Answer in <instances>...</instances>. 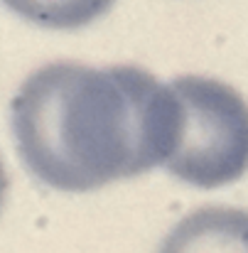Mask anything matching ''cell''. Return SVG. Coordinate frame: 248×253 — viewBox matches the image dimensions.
Wrapping results in <instances>:
<instances>
[{
	"label": "cell",
	"mask_w": 248,
	"mask_h": 253,
	"mask_svg": "<svg viewBox=\"0 0 248 253\" xmlns=\"http://www.w3.org/2000/svg\"><path fill=\"white\" fill-rule=\"evenodd\" d=\"M25 168L59 192H91L145 174L174 155L184 108L172 84L138 67L54 62L10 103Z\"/></svg>",
	"instance_id": "obj_1"
},
{
	"label": "cell",
	"mask_w": 248,
	"mask_h": 253,
	"mask_svg": "<svg viewBox=\"0 0 248 253\" xmlns=\"http://www.w3.org/2000/svg\"><path fill=\"white\" fill-rule=\"evenodd\" d=\"M184 108L182 138L165 169L184 184L216 189L248 172V103L207 77L169 82Z\"/></svg>",
	"instance_id": "obj_2"
},
{
	"label": "cell",
	"mask_w": 248,
	"mask_h": 253,
	"mask_svg": "<svg viewBox=\"0 0 248 253\" xmlns=\"http://www.w3.org/2000/svg\"><path fill=\"white\" fill-rule=\"evenodd\" d=\"M158 253H248V211L197 209L167 234Z\"/></svg>",
	"instance_id": "obj_3"
},
{
	"label": "cell",
	"mask_w": 248,
	"mask_h": 253,
	"mask_svg": "<svg viewBox=\"0 0 248 253\" xmlns=\"http://www.w3.org/2000/svg\"><path fill=\"white\" fill-rule=\"evenodd\" d=\"M17 17L44 30H82L103 17L116 0H0Z\"/></svg>",
	"instance_id": "obj_4"
},
{
	"label": "cell",
	"mask_w": 248,
	"mask_h": 253,
	"mask_svg": "<svg viewBox=\"0 0 248 253\" xmlns=\"http://www.w3.org/2000/svg\"><path fill=\"white\" fill-rule=\"evenodd\" d=\"M5 194H7V172H5V168H2V160H0V209H2Z\"/></svg>",
	"instance_id": "obj_5"
}]
</instances>
